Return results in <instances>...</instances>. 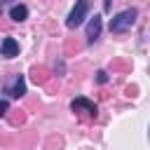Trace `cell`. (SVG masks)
Returning <instances> with one entry per match:
<instances>
[{
	"label": "cell",
	"mask_w": 150,
	"mask_h": 150,
	"mask_svg": "<svg viewBox=\"0 0 150 150\" xmlns=\"http://www.w3.org/2000/svg\"><path fill=\"white\" fill-rule=\"evenodd\" d=\"M136 19H138V9L136 7H129V9H122L120 14H115L110 19L108 28H110V33H127L136 23Z\"/></svg>",
	"instance_id": "6da1fadb"
},
{
	"label": "cell",
	"mask_w": 150,
	"mask_h": 150,
	"mask_svg": "<svg viewBox=\"0 0 150 150\" xmlns=\"http://www.w3.org/2000/svg\"><path fill=\"white\" fill-rule=\"evenodd\" d=\"M89 7H91V0H75L73 9H70L68 16H66V26H68V28L82 26V21H84L87 14H89Z\"/></svg>",
	"instance_id": "7a4b0ae2"
},
{
	"label": "cell",
	"mask_w": 150,
	"mask_h": 150,
	"mask_svg": "<svg viewBox=\"0 0 150 150\" xmlns=\"http://www.w3.org/2000/svg\"><path fill=\"white\" fill-rule=\"evenodd\" d=\"M26 94V77L21 73L12 75L5 84H2V98H21Z\"/></svg>",
	"instance_id": "3957f363"
},
{
	"label": "cell",
	"mask_w": 150,
	"mask_h": 150,
	"mask_svg": "<svg viewBox=\"0 0 150 150\" xmlns=\"http://www.w3.org/2000/svg\"><path fill=\"white\" fill-rule=\"evenodd\" d=\"M70 110H73V112H80V115L96 117V112H98V105H96L94 101H89L87 96H77V98H73V101H70Z\"/></svg>",
	"instance_id": "277c9868"
},
{
	"label": "cell",
	"mask_w": 150,
	"mask_h": 150,
	"mask_svg": "<svg viewBox=\"0 0 150 150\" xmlns=\"http://www.w3.org/2000/svg\"><path fill=\"white\" fill-rule=\"evenodd\" d=\"M101 30H103V19H101V14H94L87 23V42L94 45L101 38Z\"/></svg>",
	"instance_id": "5b68a950"
},
{
	"label": "cell",
	"mask_w": 150,
	"mask_h": 150,
	"mask_svg": "<svg viewBox=\"0 0 150 150\" xmlns=\"http://www.w3.org/2000/svg\"><path fill=\"white\" fill-rule=\"evenodd\" d=\"M0 54H2L5 59H14V56H19V42H16L14 38H2Z\"/></svg>",
	"instance_id": "8992f818"
},
{
	"label": "cell",
	"mask_w": 150,
	"mask_h": 150,
	"mask_svg": "<svg viewBox=\"0 0 150 150\" xmlns=\"http://www.w3.org/2000/svg\"><path fill=\"white\" fill-rule=\"evenodd\" d=\"M9 19L12 21H26L28 19V7L23 2H16L14 7H9Z\"/></svg>",
	"instance_id": "52a82bcc"
},
{
	"label": "cell",
	"mask_w": 150,
	"mask_h": 150,
	"mask_svg": "<svg viewBox=\"0 0 150 150\" xmlns=\"http://www.w3.org/2000/svg\"><path fill=\"white\" fill-rule=\"evenodd\" d=\"M96 82H98V84H105V82H108V73H105V70H98V73H96Z\"/></svg>",
	"instance_id": "ba28073f"
},
{
	"label": "cell",
	"mask_w": 150,
	"mask_h": 150,
	"mask_svg": "<svg viewBox=\"0 0 150 150\" xmlns=\"http://www.w3.org/2000/svg\"><path fill=\"white\" fill-rule=\"evenodd\" d=\"M7 108H9V98H2V103H0V115H7Z\"/></svg>",
	"instance_id": "9c48e42d"
},
{
	"label": "cell",
	"mask_w": 150,
	"mask_h": 150,
	"mask_svg": "<svg viewBox=\"0 0 150 150\" xmlns=\"http://www.w3.org/2000/svg\"><path fill=\"white\" fill-rule=\"evenodd\" d=\"M110 7H112V0H105V2H103V9H105V12H110Z\"/></svg>",
	"instance_id": "30bf717a"
},
{
	"label": "cell",
	"mask_w": 150,
	"mask_h": 150,
	"mask_svg": "<svg viewBox=\"0 0 150 150\" xmlns=\"http://www.w3.org/2000/svg\"><path fill=\"white\" fill-rule=\"evenodd\" d=\"M148 138H150V127H148Z\"/></svg>",
	"instance_id": "8fae6325"
}]
</instances>
